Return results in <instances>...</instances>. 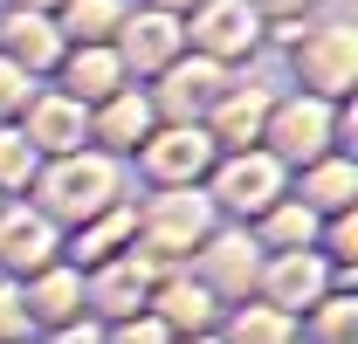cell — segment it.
<instances>
[{
    "label": "cell",
    "mask_w": 358,
    "mask_h": 344,
    "mask_svg": "<svg viewBox=\"0 0 358 344\" xmlns=\"http://www.w3.org/2000/svg\"><path fill=\"white\" fill-rule=\"evenodd\" d=\"M69 76H76V89H90V96H103V89L117 83V62L90 48V55H76V69H69Z\"/></svg>",
    "instance_id": "obj_14"
},
{
    "label": "cell",
    "mask_w": 358,
    "mask_h": 344,
    "mask_svg": "<svg viewBox=\"0 0 358 344\" xmlns=\"http://www.w3.org/2000/svg\"><path fill=\"white\" fill-rule=\"evenodd\" d=\"M358 69V35H345V28H331V35H317L310 48H303V76H310L324 96H338V89L352 83Z\"/></svg>",
    "instance_id": "obj_1"
},
{
    "label": "cell",
    "mask_w": 358,
    "mask_h": 344,
    "mask_svg": "<svg viewBox=\"0 0 358 344\" xmlns=\"http://www.w3.org/2000/svg\"><path fill=\"white\" fill-rule=\"evenodd\" d=\"M35 138L55 145V152L76 145V103H42V110H35Z\"/></svg>",
    "instance_id": "obj_10"
},
{
    "label": "cell",
    "mask_w": 358,
    "mask_h": 344,
    "mask_svg": "<svg viewBox=\"0 0 358 344\" xmlns=\"http://www.w3.org/2000/svg\"><path fill=\"white\" fill-rule=\"evenodd\" d=\"M186 234H200V200L159 207V241H186Z\"/></svg>",
    "instance_id": "obj_15"
},
{
    "label": "cell",
    "mask_w": 358,
    "mask_h": 344,
    "mask_svg": "<svg viewBox=\"0 0 358 344\" xmlns=\"http://www.w3.org/2000/svg\"><path fill=\"white\" fill-rule=\"evenodd\" d=\"M42 303H48V310H42L48 324H62V317H69V282H48V289H42Z\"/></svg>",
    "instance_id": "obj_24"
},
{
    "label": "cell",
    "mask_w": 358,
    "mask_h": 344,
    "mask_svg": "<svg viewBox=\"0 0 358 344\" xmlns=\"http://www.w3.org/2000/svg\"><path fill=\"white\" fill-rule=\"evenodd\" d=\"M255 124H262V96H248V103H227V138H248Z\"/></svg>",
    "instance_id": "obj_18"
},
{
    "label": "cell",
    "mask_w": 358,
    "mask_h": 344,
    "mask_svg": "<svg viewBox=\"0 0 358 344\" xmlns=\"http://www.w3.org/2000/svg\"><path fill=\"white\" fill-rule=\"evenodd\" d=\"M324 338H331V344H352V303H331V317H324Z\"/></svg>",
    "instance_id": "obj_22"
},
{
    "label": "cell",
    "mask_w": 358,
    "mask_h": 344,
    "mask_svg": "<svg viewBox=\"0 0 358 344\" xmlns=\"http://www.w3.org/2000/svg\"><path fill=\"white\" fill-rule=\"evenodd\" d=\"M234 344H289V317L282 310H248L234 324Z\"/></svg>",
    "instance_id": "obj_9"
},
{
    "label": "cell",
    "mask_w": 358,
    "mask_h": 344,
    "mask_svg": "<svg viewBox=\"0 0 358 344\" xmlns=\"http://www.w3.org/2000/svg\"><path fill=\"white\" fill-rule=\"evenodd\" d=\"M207 89H214V69H207V62H200V69H179L173 76V103H200Z\"/></svg>",
    "instance_id": "obj_16"
},
{
    "label": "cell",
    "mask_w": 358,
    "mask_h": 344,
    "mask_svg": "<svg viewBox=\"0 0 358 344\" xmlns=\"http://www.w3.org/2000/svg\"><path fill=\"white\" fill-rule=\"evenodd\" d=\"M48 193H55L62 214H90V207H103V193H110V166H103V159H90V166H62L55 179H48Z\"/></svg>",
    "instance_id": "obj_2"
},
{
    "label": "cell",
    "mask_w": 358,
    "mask_h": 344,
    "mask_svg": "<svg viewBox=\"0 0 358 344\" xmlns=\"http://www.w3.org/2000/svg\"><path fill=\"white\" fill-rule=\"evenodd\" d=\"M324 103H289L282 117H275V145L289 152V159H310V152H324Z\"/></svg>",
    "instance_id": "obj_3"
},
{
    "label": "cell",
    "mask_w": 358,
    "mask_h": 344,
    "mask_svg": "<svg viewBox=\"0 0 358 344\" xmlns=\"http://www.w3.org/2000/svg\"><path fill=\"white\" fill-rule=\"evenodd\" d=\"M117 344H166V324H124Z\"/></svg>",
    "instance_id": "obj_25"
},
{
    "label": "cell",
    "mask_w": 358,
    "mask_h": 344,
    "mask_svg": "<svg viewBox=\"0 0 358 344\" xmlns=\"http://www.w3.org/2000/svg\"><path fill=\"white\" fill-rule=\"evenodd\" d=\"M138 131H145V103H117V110H110V138L124 145V138H138Z\"/></svg>",
    "instance_id": "obj_20"
},
{
    "label": "cell",
    "mask_w": 358,
    "mask_h": 344,
    "mask_svg": "<svg viewBox=\"0 0 358 344\" xmlns=\"http://www.w3.org/2000/svg\"><path fill=\"white\" fill-rule=\"evenodd\" d=\"M268 7H296V0H268Z\"/></svg>",
    "instance_id": "obj_28"
},
{
    "label": "cell",
    "mask_w": 358,
    "mask_h": 344,
    "mask_svg": "<svg viewBox=\"0 0 358 344\" xmlns=\"http://www.w3.org/2000/svg\"><path fill=\"white\" fill-rule=\"evenodd\" d=\"M21 331H28V310H21V303L0 289V338H21Z\"/></svg>",
    "instance_id": "obj_21"
},
{
    "label": "cell",
    "mask_w": 358,
    "mask_h": 344,
    "mask_svg": "<svg viewBox=\"0 0 358 344\" xmlns=\"http://www.w3.org/2000/svg\"><path fill=\"white\" fill-rule=\"evenodd\" d=\"M110 14H117L110 0H76V7H69V21H76V35H83V28H110Z\"/></svg>",
    "instance_id": "obj_19"
},
{
    "label": "cell",
    "mask_w": 358,
    "mask_h": 344,
    "mask_svg": "<svg viewBox=\"0 0 358 344\" xmlns=\"http://www.w3.org/2000/svg\"><path fill=\"white\" fill-rule=\"evenodd\" d=\"M173 55V21H138L131 28V62H166Z\"/></svg>",
    "instance_id": "obj_11"
},
{
    "label": "cell",
    "mask_w": 358,
    "mask_h": 344,
    "mask_svg": "<svg viewBox=\"0 0 358 344\" xmlns=\"http://www.w3.org/2000/svg\"><path fill=\"white\" fill-rule=\"evenodd\" d=\"M345 193H352V172H345V166L317 172V207H345Z\"/></svg>",
    "instance_id": "obj_17"
},
{
    "label": "cell",
    "mask_w": 358,
    "mask_h": 344,
    "mask_svg": "<svg viewBox=\"0 0 358 344\" xmlns=\"http://www.w3.org/2000/svg\"><path fill=\"white\" fill-rule=\"evenodd\" d=\"M227 207H268V193H275V166L268 159H234L221 179Z\"/></svg>",
    "instance_id": "obj_4"
},
{
    "label": "cell",
    "mask_w": 358,
    "mask_h": 344,
    "mask_svg": "<svg viewBox=\"0 0 358 344\" xmlns=\"http://www.w3.org/2000/svg\"><path fill=\"white\" fill-rule=\"evenodd\" d=\"M55 344H96V338H90V331H62Z\"/></svg>",
    "instance_id": "obj_27"
},
{
    "label": "cell",
    "mask_w": 358,
    "mask_h": 344,
    "mask_svg": "<svg viewBox=\"0 0 358 344\" xmlns=\"http://www.w3.org/2000/svg\"><path fill=\"white\" fill-rule=\"evenodd\" d=\"M275 296L282 303H310L317 296V261H282V268H275Z\"/></svg>",
    "instance_id": "obj_13"
},
{
    "label": "cell",
    "mask_w": 358,
    "mask_h": 344,
    "mask_svg": "<svg viewBox=\"0 0 358 344\" xmlns=\"http://www.w3.org/2000/svg\"><path fill=\"white\" fill-rule=\"evenodd\" d=\"M7 42H14L21 62H48V55H55V35H48L35 14H14V21H7Z\"/></svg>",
    "instance_id": "obj_8"
},
{
    "label": "cell",
    "mask_w": 358,
    "mask_h": 344,
    "mask_svg": "<svg viewBox=\"0 0 358 344\" xmlns=\"http://www.w3.org/2000/svg\"><path fill=\"white\" fill-rule=\"evenodd\" d=\"M0 103H21V76L14 69H0Z\"/></svg>",
    "instance_id": "obj_26"
},
{
    "label": "cell",
    "mask_w": 358,
    "mask_h": 344,
    "mask_svg": "<svg viewBox=\"0 0 358 344\" xmlns=\"http://www.w3.org/2000/svg\"><path fill=\"white\" fill-rule=\"evenodd\" d=\"M207 296L200 289H166V324H179V331H207Z\"/></svg>",
    "instance_id": "obj_12"
},
{
    "label": "cell",
    "mask_w": 358,
    "mask_h": 344,
    "mask_svg": "<svg viewBox=\"0 0 358 344\" xmlns=\"http://www.w3.org/2000/svg\"><path fill=\"white\" fill-rule=\"evenodd\" d=\"M0 248H7V261H21V268H35V261H48V227L42 220H7V234H0Z\"/></svg>",
    "instance_id": "obj_7"
},
{
    "label": "cell",
    "mask_w": 358,
    "mask_h": 344,
    "mask_svg": "<svg viewBox=\"0 0 358 344\" xmlns=\"http://www.w3.org/2000/svg\"><path fill=\"white\" fill-rule=\"evenodd\" d=\"M207 166V138H193V131H173V138H159V152H152V172L159 179H186V172Z\"/></svg>",
    "instance_id": "obj_5"
},
{
    "label": "cell",
    "mask_w": 358,
    "mask_h": 344,
    "mask_svg": "<svg viewBox=\"0 0 358 344\" xmlns=\"http://www.w3.org/2000/svg\"><path fill=\"white\" fill-rule=\"evenodd\" d=\"M248 7H207V21H200V42L214 48V55H234V48H248Z\"/></svg>",
    "instance_id": "obj_6"
},
{
    "label": "cell",
    "mask_w": 358,
    "mask_h": 344,
    "mask_svg": "<svg viewBox=\"0 0 358 344\" xmlns=\"http://www.w3.org/2000/svg\"><path fill=\"white\" fill-rule=\"evenodd\" d=\"M28 172V152H21V138H0V179H21Z\"/></svg>",
    "instance_id": "obj_23"
},
{
    "label": "cell",
    "mask_w": 358,
    "mask_h": 344,
    "mask_svg": "<svg viewBox=\"0 0 358 344\" xmlns=\"http://www.w3.org/2000/svg\"><path fill=\"white\" fill-rule=\"evenodd\" d=\"M166 7H179V0H166Z\"/></svg>",
    "instance_id": "obj_29"
}]
</instances>
